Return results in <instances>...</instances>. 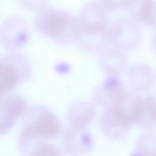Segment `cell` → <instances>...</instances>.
Listing matches in <instances>:
<instances>
[{
	"label": "cell",
	"mask_w": 156,
	"mask_h": 156,
	"mask_svg": "<svg viewBox=\"0 0 156 156\" xmlns=\"http://www.w3.org/2000/svg\"><path fill=\"white\" fill-rule=\"evenodd\" d=\"M108 43L119 49H129L136 46L141 39L137 25L128 19H119L108 25Z\"/></svg>",
	"instance_id": "cell-6"
},
{
	"label": "cell",
	"mask_w": 156,
	"mask_h": 156,
	"mask_svg": "<svg viewBox=\"0 0 156 156\" xmlns=\"http://www.w3.org/2000/svg\"><path fill=\"white\" fill-rule=\"evenodd\" d=\"M94 115L93 105L85 101L74 102L67 111L70 126L79 129H86L92 122Z\"/></svg>",
	"instance_id": "cell-11"
},
{
	"label": "cell",
	"mask_w": 156,
	"mask_h": 156,
	"mask_svg": "<svg viewBox=\"0 0 156 156\" xmlns=\"http://www.w3.org/2000/svg\"><path fill=\"white\" fill-rule=\"evenodd\" d=\"M108 12L98 2L86 5L78 17L76 43L84 51L94 53L104 49L108 40Z\"/></svg>",
	"instance_id": "cell-2"
},
{
	"label": "cell",
	"mask_w": 156,
	"mask_h": 156,
	"mask_svg": "<svg viewBox=\"0 0 156 156\" xmlns=\"http://www.w3.org/2000/svg\"><path fill=\"white\" fill-rule=\"evenodd\" d=\"M63 130L62 123L53 112L41 105L32 106L24 115L18 146L22 151L26 150L33 143L36 145L55 139Z\"/></svg>",
	"instance_id": "cell-1"
},
{
	"label": "cell",
	"mask_w": 156,
	"mask_h": 156,
	"mask_svg": "<svg viewBox=\"0 0 156 156\" xmlns=\"http://www.w3.org/2000/svg\"><path fill=\"white\" fill-rule=\"evenodd\" d=\"M125 9L137 21L151 27L156 24V3L152 0H127Z\"/></svg>",
	"instance_id": "cell-10"
},
{
	"label": "cell",
	"mask_w": 156,
	"mask_h": 156,
	"mask_svg": "<svg viewBox=\"0 0 156 156\" xmlns=\"http://www.w3.org/2000/svg\"><path fill=\"white\" fill-rule=\"evenodd\" d=\"M30 153V156H58L61 152L54 145L43 142L35 145Z\"/></svg>",
	"instance_id": "cell-12"
},
{
	"label": "cell",
	"mask_w": 156,
	"mask_h": 156,
	"mask_svg": "<svg viewBox=\"0 0 156 156\" xmlns=\"http://www.w3.org/2000/svg\"><path fill=\"white\" fill-rule=\"evenodd\" d=\"M127 0H98V2L108 13L125 8Z\"/></svg>",
	"instance_id": "cell-13"
},
{
	"label": "cell",
	"mask_w": 156,
	"mask_h": 156,
	"mask_svg": "<svg viewBox=\"0 0 156 156\" xmlns=\"http://www.w3.org/2000/svg\"><path fill=\"white\" fill-rule=\"evenodd\" d=\"M3 41L4 45L11 50H16L26 43L28 38L27 26L19 19H9L3 24Z\"/></svg>",
	"instance_id": "cell-8"
},
{
	"label": "cell",
	"mask_w": 156,
	"mask_h": 156,
	"mask_svg": "<svg viewBox=\"0 0 156 156\" xmlns=\"http://www.w3.org/2000/svg\"><path fill=\"white\" fill-rule=\"evenodd\" d=\"M66 151L73 155L86 153L92 144L90 134L86 129L70 126L65 131L63 142Z\"/></svg>",
	"instance_id": "cell-9"
},
{
	"label": "cell",
	"mask_w": 156,
	"mask_h": 156,
	"mask_svg": "<svg viewBox=\"0 0 156 156\" xmlns=\"http://www.w3.org/2000/svg\"><path fill=\"white\" fill-rule=\"evenodd\" d=\"M153 45L154 46V48L156 49V34H155V37L153 40Z\"/></svg>",
	"instance_id": "cell-15"
},
{
	"label": "cell",
	"mask_w": 156,
	"mask_h": 156,
	"mask_svg": "<svg viewBox=\"0 0 156 156\" xmlns=\"http://www.w3.org/2000/svg\"><path fill=\"white\" fill-rule=\"evenodd\" d=\"M31 75V66L24 55L14 52L3 56L0 60L1 97L9 94Z\"/></svg>",
	"instance_id": "cell-5"
},
{
	"label": "cell",
	"mask_w": 156,
	"mask_h": 156,
	"mask_svg": "<svg viewBox=\"0 0 156 156\" xmlns=\"http://www.w3.org/2000/svg\"><path fill=\"white\" fill-rule=\"evenodd\" d=\"M29 106L26 99L18 94L6 95L0 101V134L8 133L20 117L24 116Z\"/></svg>",
	"instance_id": "cell-7"
},
{
	"label": "cell",
	"mask_w": 156,
	"mask_h": 156,
	"mask_svg": "<svg viewBox=\"0 0 156 156\" xmlns=\"http://www.w3.org/2000/svg\"><path fill=\"white\" fill-rule=\"evenodd\" d=\"M111 105L104 113L101 125L104 130L108 128L120 127L139 122L143 115L144 106L137 98H127L124 91L108 99Z\"/></svg>",
	"instance_id": "cell-4"
},
{
	"label": "cell",
	"mask_w": 156,
	"mask_h": 156,
	"mask_svg": "<svg viewBox=\"0 0 156 156\" xmlns=\"http://www.w3.org/2000/svg\"><path fill=\"white\" fill-rule=\"evenodd\" d=\"M35 27L42 36L60 44L76 42L78 17L53 8L42 9L35 19Z\"/></svg>",
	"instance_id": "cell-3"
},
{
	"label": "cell",
	"mask_w": 156,
	"mask_h": 156,
	"mask_svg": "<svg viewBox=\"0 0 156 156\" xmlns=\"http://www.w3.org/2000/svg\"><path fill=\"white\" fill-rule=\"evenodd\" d=\"M144 111L151 119L156 121V102L152 98H148L146 101Z\"/></svg>",
	"instance_id": "cell-14"
}]
</instances>
